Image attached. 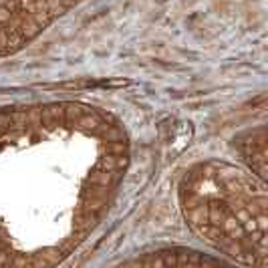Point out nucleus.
<instances>
[{
  "mask_svg": "<svg viewBox=\"0 0 268 268\" xmlns=\"http://www.w3.org/2000/svg\"><path fill=\"white\" fill-rule=\"evenodd\" d=\"M101 137L105 141H117V139H125V131L121 127H117V125H109L103 133H101Z\"/></svg>",
  "mask_w": 268,
  "mask_h": 268,
  "instance_id": "nucleus-4",
  "label": "nucleus"
},
{
  "mask_svg": "<svg viewBox=\"0 0 268 268\" xmlns=\"http://www.w3.org/2000/svg\"><path fill=\"white\" fill-rule=\"evenodd\" d=\"M12 17H15V12L8 10L6 6H0V24H6L12 20Z\"/></svg>",
  "mask_w": 268,
  "mask_h": 268,
  "instance_id": "nucleus-10",
  "label": "nucleus"
},
{
  "mask_svg": "<svg viewBox=\"0 0 268 268\" xmlns=\"http://www.w3.org/2000/svg\"><path fill=\"white\" fill-rule=\"evenodd\" d=\"M117 171V169H115ZM115 171H105V169H95L91 173V184H95V185H107V187H111L117 184L119 176H115Z\"/></svg>",
  "mask_w": 268,
  "mask_h": 268,
  "instance_id": "nucleus-2",
  "label": "nucleus"
},
{
  "mask_svg": "<svg viewBox=\"0 0 268 268\" xmlns=\"http://www.w3.org/2000/svg\"><path fill=\"white\" fill-rule=\"evenodd\" d=\"M10 117H12V123H15V125H29V115H26V109L10 111Z\"/></svg>",
  "mask_w": 268,
  "mask_h": 268,
  "instance_id": "nucleus-6",
  "label": "nucleus"
},
{
  "mask_svg": "<svg viewBox=\"0 0 268 268\" xmlns=\"http://www.w3.org/2000/svg\"><path fill=\"white\" fill-rule=\"evenodd\" d=\"M2 31H4V29H2V24H0V34H2Z\"/></svg>",
  "mask_w": 268,
  "mask_h": 268,
  "instance_id": "nucleus-13",
  "label": "nucleus"
},
{
  "mask_svg": "<svg viewBox=\"0 0 268 268\" xmlns=\"http://www.w3.org/2000/svg\"><path fill=\"white\" fill-rule=\"evenodd\" d=\"M97 168H99V169H105V171H115V169H117V166H115V155L109 153L107 157H101Z\"/></svg>",
  "mask_w": 268,
  "mask_h": 268,
  "instance_id": "nucleus-7",
  "label": "nucleus"
},
{
  "mask_svg": "<svg viewBox=\"0 0 268 268\" xmlns=\"http://www.w3.org/2000/svg\"><path fill=\"white\" fill-rule=\"evenodd\" d=\"M10 264H15V266H29V260H26V258H15V262H10Z\"/></svg>",
  "mask_w": 268,
  "mask_h": 268,
  "instance_id": "nucleus-12",
  "label": "nucleus"
},
{
  "mask_svg": "<svg viewBox=\"0 0 268 268\" xmlns=\"http://www.w3.org/2000/svg\"><path fill=\"white\" fill-rule=\"evenodd\" d=\"M105 151L111 153V155H121V153H127V143L125 139H117V141H109L105 145Z\"/></svg>",
  "mask_w": 268,
  "mask_h": 268,
  "instance_id": "nucleus-5",
  "label": "nucleus"
},
{
  "mask_svg": "<svg viewBox=\"0 0 268 268\" xmlns=\"http://www.w3.org/2000/svg\"><path fill=\"white\" fill-rule=\"evenodd\" d=\"M97 214H93L89 210H79L77 216H75V228L79 232H89L93 226L97 224Z\"/></svg>",
  "mask_w": 268,
  "mask_h": 268,
  "instance_id": "nucleus-1",
  "label": "nucleus"
},
{
  "mask_svg": "<svg viewBox=\"0 0 268 268\" xmlns=\"http://www.w3.org/2000/svg\"><path fill=\"white\" fill-rule=\"evenodd\" d=\"M15 127V123H12V117H10V113H0V131H8V129H12Z\"/></svg>",
  "mask_w": 268,
  "mask_h": 268,
  "instance_id": "nucleus-9",
  "label": "nucleus"
},
{
  "mask_svg": "<svg viewBox=\"0 0 268 268\" xmlns=\"http://www.w3.org/2000/svg\"><path fill=\"white\" fill-rule=\"evenodd\" d=\"M63 105H65V121H67V123H75L81 115L93 111V109H89V107L75 105V103H63Z\"/></svg>",
  "mask_w": 268,
  "mask_h": 268,
  "instance_id": "nucleus-3",
  "label": "nucleus"
},
{
  "mask_svg": "<svg viewBox=\"0 0 268 268\" xmlns=\"http://www.w3.org/2000/svg\"><path fill=\"white\" fill-rule=\"evenodd\" d=\"M26 115H29V125H41V107L26 109Z\"/></svg>",
  "mask_w": 268,
  "mask_h": 268,
  "instance_id": "nucleus-8",
  "label": "nucleus"
},
{
  "mask_svg": "<svg viewBox=\"0 0 268 268\" xmlns=\"http://www.w3.org/2000/svg\"><path fill=\"white\" fill-rule=\"evenodd\" d=\"M115 166H117V169H125V168L129 166V157H127V153L115 155Z\"/></svg>",
  "mask_w": 268,
  "mask_h": 268,
  "instance_id": "nucleus-11",
  "label": "nucleus"
}]
</instances>
